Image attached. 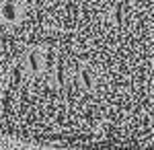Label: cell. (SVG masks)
Instances as JSON below:
<instances>
[{"label":"cell","mask_w":154,"mask_h":150,"mask_svg":"<svg viewBox=\"0 0 154 150\" xmlns=\"http://www.w3.org/2000/svg\"><path fill=\"white\" fill-rule=\"evenodd\" d=\"M0 146L152 150V0H0Z\"/></svg>","instance_id":"obj_1"}]
</instances>
